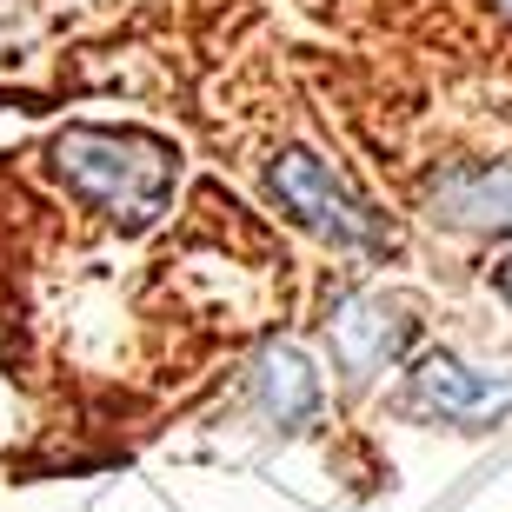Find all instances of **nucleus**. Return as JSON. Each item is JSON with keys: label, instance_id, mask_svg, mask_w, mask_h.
Segmentation results:
<instances>
[{"label": "nucleus", "instance_id": "obj_1", "mask_svg": "<svg viewBox=\"0 0 512 512\" xmlns=\"http://www.w3.org/2000/svg\"><path fill=\"white\" fill-rule=\"evenodd\" d=\"M54 173L74 200L107 213L114 227L147 233L173 200L180 153L140 127H67L54 140Z\"/></svg>", "mask_w": 512, "mask_h": 512}, {"label": "nucleus", "instance_id": "obj_2", "mask_svg": "<svg viewBox=\"0 0 512 512\" xmlns=\"http://www.w3.org/2000/svg\"><path fill=\"white\" fill-rule=\"evenodd\" d=\"M266 187H273V200H280L306 233H320L333 247H346V253H386L393 247V227L373 213V200H360L353 180L333 173L320 153L286 147L280 160L266 167Z\"/></svg>", "mask_w": 512, "mask_h": 512}, {"label": "nucleus", "instance_id": "obj_3", "mask_svg": "<svg viewBox=\"0 0 512 512\" xmlns=\"http://www.w3.org/2000/svg\"><path fill=\"white\" fill-rule=\"evenodd\" d=\"M406 399H413V413L446 419V426H499L512 413V373H486L453 353H426L406 380Z\"/></svg>", "mask_w": 512, "mask_h": 512}, {"label": "nucleus", "instance_id": "obj_4", "mask_svg": "<svg viewBox=\"0 0 512 512\" xmlns=\"http://www.w3.org/2000/svg\"><path fill=\"white\" fill-rule=\"evenodd\" d=\"M433 220L459 233H512V167H446L426 187Z\"/></svg>", "mask_w": 512, "mask_h": 512}, {"label": "nucleus", "instance_id": "obj_5", "mask_svg": "<svg viewBox=\"0 0 512 512\" xmlns=\"http://www.w3.org/2000/svg\"><path fill=\"white\" fill-rule=\"evenodd\" d=\"M413 326L399 320V306L386 300H346L333 313V360H340L346 380H373L386 360H399V346H406Z\"/></svg>", "mask_w": 512, "mask_h": 512}, {"label": "nucleus", "instance_id": "obj_6", "mask_svg": "<svg viewBox=\"0 0 512 512\" xmlns=\"http://www.w3.org/2000/svg\"><path fill=\"white\" fill-rule=\"evenodd\" d=\"M253 406H260L273 426H300V419H313L320 380H313V366H306L300 346H266L260 360H253Z\"/></svg>", "mask_w": 512, "mask_h": 512}, {"label": "nucleus", "instance_id": "obj_7", "mask_svg": "<svg viewBox=\"0 0 512 512\" xmlns=\"http://www.w3.org/2000/svg\"><path fill=\"white\" fill-rule=\"evenodd\" d=\"M499 293H506V300H512V260L499 266Z\"/></svg>", "mask_w": 512, "mask_h": 512}, {"label": "nucleus", "instance_id": "obj_8", "mask_svg": "<svg viewBox=\"0 0 512 512\" xmlns=\"http://www.w3.org/2000/svg\"><path fill=\"white\" fill-rule=\"evenodd\" d=\"M506 14H512V0H506Z\"/></svg>", "mask_w": 512, "mask_h": 512}]
</instances>
